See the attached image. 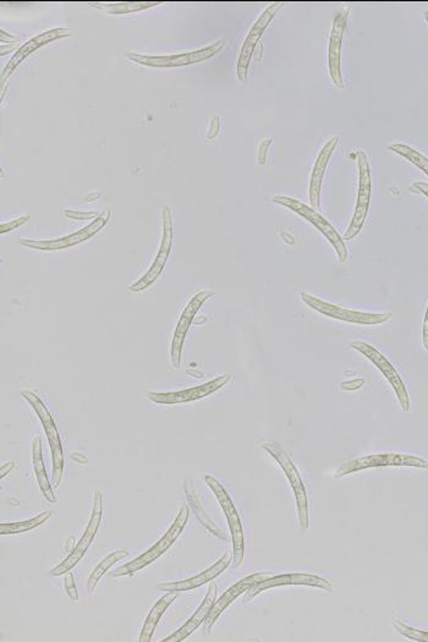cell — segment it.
Here are the masks:
<instances>
[{"mask_svg": "<svg viewBox=\"0 0 428 642\" xmlns=\"http://www.w3.org/2000/svg\"><path fill=\"white\" fill-rule=\"evenodd\" d=\"M189 508H181L179 514H178L177 519H175L168 533L165 534L155 546H152L147 552L141 554V556L136 558L132 562L119 567L115 572L110 573V576H113V578H120V576L132 575V574L145 569L146 567L150 566V564L155 562L158 558L163 556V554L173 546L181 533H183L187 521H189Z\"/></svg>", "mask_w": 428, "mask_h": 642, "instance_id": "cell-1", "label": "cell"}, {"mask_svg": "<svg viewBox=\"0 0 428 642\" xmlns=\"http://www.w3.org/2000/svg\"><path fill=\"white\" fill-rule=\"evenodd\" d=\"M204 481L214 493L216 498L218 499L220 507L225 511L226 520H228L230 534H232L233 543V567H239L244 562L245 557V541L244 530H242V521H240L238 511L233 503L232 498L229 497L228 492L223 487L222 483L213 476H204Z\"/></svg>", "mask_w": 428, "mask_h": 642, "instance_id": "cell-2", "label": "cell"}, {"mask_svg": "<svg viewBox=\"0 0 428 642\" xmlns=\"http://www.w3.org/2000/svg\"><path fill=\"white\" fill-rule=\"evenodd\" d=\"M262 448L268 454L273 456L275 462L281 465L283 469L285 475H287L288 481L290 482L291 488L297 499V514H299V523L301 530L306 531L309 528V504H307V495L306 489L303 479H301L299 472H297V466L288 456L287 452L281 448L279 444L274 442H266Z\"/></svg>", "mask_w": 428, "mask_h": 642, "instance_id": "cell-3", "label": "cell"}, {"mask_svg": "<svg viewBox=\"0 0 428 642\" xmlns=\"http://www.w3.org/2000/svg\"><path fill=\"white\" fill-rule=\"evenodd\" d=\"M20 394L34 408L35 413L37 414L42 424H44L45 436H47L52 449V458H53V483L55 487H58L60 485L61 478H63L64 454L57 424H55L50 410L45 407L44 401L37 397V394L31 391H21Z\"/></svg>", "mask_w": 428, "mask_h": 642, "instance_id": "cell-4", "label": "cell"}, {"mask_svg": "<svg viewBox=\"0 0 428 642\" xmlns=\"http://www.w3.org/2000/svg\"><path fill=\"white\" fill-rule=\"evenodd\" d=\"M387 466H411V468L428 470V462L420 456H408V454H375V456L346 460L337 469L336 478H343L361 470L387 468Z\"/></svg>", "mask_w": 428, "mask_h": 642, "instance_id": "cell-5", "label": "cell"}, {"mask_svg": "<svg viewBox=\"0 0 428 642\" xmlns=\"http://www.w3.org/2000/svg\"><path fill=\"white\" fill-rule=\"evenodd\" d=\"M301 300L304 301L305 305L323 314V316L343 321V322L361 324V326H378V324H384L392 319L391 313H369L345 309V307L327 303V301L321 300L319 297L307 293H301Z\"/></svg>", "mask_w": 428, "mask_h": 642, "instance_id": "cell-6", "label": "cell"}, {"mask_svg": "<svg viewBox=\"0 0 428 642\" xmlns=\"http://www.w3.org/2000/svg\"><path fill=\"white\" fill-rule=\"evenodd\" d=\"M272 201H273L274 203L281 204V206L287 207V209L299 214L303 218L309 220L311 225H313L314 228L319 229L320 232L326 236V239L329 240L330 244H332L337 255H338L339 264H345L346 259H348V249H346L344 239L339 235V233L333 228V226L329 225V222H327V220L323 218V216L316 212V210L311 209V207L306 206V204L300 202V201L291 199V197L275 196Z\"/></svg>", "mask_w": 428, "mask_h": 642, "instance_id": "cell-7", "label": "cell"}, {"mask_svg": "<svg viewBox=\"0 0 428 642\" xmlns=\"http://www.w3.org/2000/svg\"><path fill=\"white\" fill-rule=\"evenodd\" d=\"M226 41L223 38L217 41L216 44L207 45L202 50L189 52V53H179L171 55H142L128 52L126 55L130 60L136 61L142 65L154 67H184V65H191L201 63V61L210 59L213 55L219 53L225 47Z\"/></svg>", "mask_w": 428, "mask_h": 642, "instance_id": "cell-8", "label": "cell"}, {"mask_svg": "<svg viewBox=\"0 0 428 642\" xmlns=\"http://www.w3.org/2000/svg\"><path fill=\"white\" fill-rule=\"evenodd\" d=\"M102 513L103 495L102 492L96 491L95 499H93L92 515H91V520L89 525H87L85 533H83V537H81L79 543L76 544L75 548L71 551L69 556L67 557V559L51 570V576L65 575V574L69 573L70 570L75 567L77 564L80 563V560L85 557L87 550H89L91 543H93L97 533H99L100 521H102Z\"/></svg>", "mask_w": 428, "mask_h": 642, "instance_id": "cell-9", "label": "cell"}, {"mask_svg": "<svg viewBox=\"0 0 428 642\" xmlns=\"http://www.w3.org/2000/svg\"><path fill=\"white\" fill-rule=\"evenodd\" d=\"M356 157H358L359 165L358 202H356L355 213H353L349 228L343 236L344 240H353L360 234L362 226L365 225L369 209V201H371L372 180L368 155L364 151H359Z\"/></svg>", "mask_w": 428, "mask_h": 642, "instance_id": "cell-10", "label": "cell"}, {"mask_svg": "<svg viewBox=\"0 0 428 642\" xmlns=\"http://www.w3.org/2000/svg\"><path fill=\"white\" fill-rule=\"evenodd\" d=\"M162 219H163V235H162L160 250H158L154 265L148 269L147 273L130 287V290H131L132 293H141V291L148 289L151 285H154L155 281H157V279L160 278L165 264H167L168 258H170L174 236L173 218H171L170 207L164 206L163 210H162Z\"/></svg>", "mask_w": 428, "mask_h": 642, "instance_id": "cell-11", "label": "cell"}, {"mask_svg": "<svg viewBox=\"0 0 428 642\" xmlns=\"http://www.w3.org/2000/svg\"><path fill=\"white\" fill-rule=\"evenodd\" d=\"M110 216H112V210L108 209L107 210H103V212L100 213L99 216L97 217L92 223H91V225L79 230V232L73 233V234L54 240L22 239L20 240V244L22 246H26V248L47 250V251H52V250L71 248V246L81 244V242L92 238V236L96 235L99 230L105 228V226L108 225Z\"/></svg>", "mask_w": 428, "mask_h": 642, "instance_id": "cell-12", "label": "cell"}, {"mask_svg": "<svg viewBox=\"0 0 428 642\" xmlns=\"http://www.w3.org/2000/svg\"><path fill=\"white\" fill-rule=\"evenodd\" d=\"M353 349L362 353L382 372V375L387 378L389 384L394 389L397 394L399 404L404 411L410 410V398H408L407 387H405L403 379L399 376L397 369L389 362L385 356L382 355L375 346L369 345L364 342H353L350 344Z\"/></svg>", "mask_w": 428, "mask_h": 642, "instance_id": "cell-13", "label": "cell"}, {"mask_svg": "<svg viewBox=\"0 0 428 642\" xmlns=\"http://www.w3.org/2000/svg\"><path fill=\"white\" fill-rule=\"evenodd\" d=\"M299 585V586H313L326 590V591L333 592L332 583L319 575L306 573H290L281 574V575H273L271 578L264 580V582L256 583L245 592L242 603H248L254 599L256 596L268 589L279 588V586Z\"/></svg>", "mask_w": 428, "mask_h": 642, "instance_id": "cell-14", "label": "cell"}, {"mask_svg": "<svg viewBox=\"0 0 428 642\" xmlns=\"http://www.w3.org/2000/svg\"><path fill=\"white\" fill-rule=\"evenodd\" d=\"M233 379L232 374L219 376V377L212 379L209 384L197 385L184 391L170 392V393H155L148 392V400L155 404L173 405L190 403V401L200 400V399L209 397V395L216 393L220 388L225 387Z\"/></svg>", "mask_w": 428, "mask_h": 642, "instance_id": "cell-15", "label": "cell"}, {"mask_svg": "<svg viewBox=\"0 0 428 642\" xmlns=\"http://www.w3.org/2000/svg\"><path fill=\"white\" fill-rule=\"evenodd\" d=\"M214 297V291L202 290L194 295L193 299L189 301L187 306L185 307L181 313L179 322H178L177 329H175L173 342H171L170 360L171 365L175 369H179L181 366V355H183L184 342L186 339L187 332L191 323L194 322V316L199 313L202 305L206 303L210 297Z\"/></svg>", "mask_w": 428, "mask_h": 642, "instance_id": "cell-16", "label": "cell"}, {"mask_svg": "<svg viewBox=\"0 0 428 642\" xmlns=\"http://www.w3.org/2000/svg\"><path fill=\"white\" fill-rule=\"evenodd\" d=\"M281 6H283V3H273V4L269 5L250 30L248 37H246L244 44H242V51H240L238 60V76L242 83H246V80H248L250 61H251L252 55H254L259 38L265 34L266 28L273 20L275 14L281 11Z\"/></svg>", "mask_w": 428, "mask_h": 642, "instance_id": "cell-17", "label": "cell"}, {"mask_svg": "<svg viewBox=\"0 0 428 642\" xmlns=\"http://www.w3.org/2000/svg\"><path fill=\"white\" fill-rule=\"evenodd\" d=\"M271 576H273V574H252V575L246 576L245 579L240 580V582L236 583L235 585H233L232 588L228 590V591L223 593V596H220L219 599H217V601L214 602L213 607L212 609H210V614L207 615L206 621H204L203 622L204 634L210 635V631H212L214 624H216V622L218 621V618L220 617V615H222V613L225 612L226 609L228 608L229 606L232 605V603L239 598V596H242V593L248 591V590L250 588H252V586L256 585V583L264 582V580L271 578Z\"/></svg>", "mask_w": 428, "mask_h": 642, "instance_id": "cell-18", "label": "cell"}, {"mask_svg": "<svg viewBox=\"0 0 428 642\" xmlns=\"http://www.w3.org/2000/svg\"><path fill=\"white\" fill-rule=\"evenodd\" d=\"M71 34H73V32H71L69 28H53V30L44 32V34L35 36V37H32L30 41L25 42V44L15 52L12 59L8 61V64L5 65L4 69L2 71L3 92H4L5 81L11 77L16 67H18L19 65L26 59V58L30 57L34 52L40 50L42 45L51 44V42L55 40H61V38L69 37Z\"/></svg>", "mask_w": 428, "mask_h": 642, "instance_id": "cell-19", "label": "cell"}, {"mask_svg": "<svg viewBox=\"0 0 428 642\" xmlns=\"http://www.w3.org/2000/svg\"><path fill=\"white\" fill-rule=\"evenodd\" d=\"M349 9H340L337 12L333 20L332 32L329 38V67L330 77L334 85L338 89H344V80L342 75V64H340V55H342V44L344 34H345L346 24H348Z\"/></svg>", "mask_w": 428, "mask_h": 642, "instance_id": "cell-20", "label": "cell"}, {"mask_svg": "<svg viewBox=\"0 0 428 642\" xmlns=\"http://www.w3.org/2000/svg\"><path fill=\"white\" fill-rule=\"evenodd\" d=\"M232 560L233 553L226 552L225 556L220 558L218 562L213 564L206 572L201 573L199 575L194 576V578L184 580V582L158 583L157 590L158 591L165 592H181L200 588V586L204 585V583L212 582L217 576H219L220 574L225 572L226 569H228Z\"/></svg>", "mask_w": 428, "mask_h": 642, "instance_id": "cell-21", "label": "cell"}, {"mask_svg": "<svg viewBox=\"0 0 428 642\" xmlns=\"http://www.w3.org/2000/svg\"><path fill=\"white\" fill-rule=\"evenodd\" d=\"M339 141V136H333V138L323 146L322 150H321L319 155H317L316 162H314L309 190L310 203L313 204V210L320 209V196L321 189H322L324 173H326L327 165H329L330 157H332L333 152L336 151Z\"/></svg>", "mask_w": 428, "mask_h": 642, "instance_id": "cell-22", "label": "cell"}, {"mask_svg": "<svg viewBox=\"0 0 428 642\" xmlns=\"http://www.w3.org/2000/svg\"><path fill=\"white\" fill-rule=\"evenodd\" d=\"M217 592H218V589H217L216 583H210L206 598H203L199 609L194 613L193 617L185 622L179 630L175 631L170 637L165 638L163 642H180L189 638L190 635L206 621L207 615L210 614L214 602L217 601Z\"/></svg>", "mask_w": 428, "mask_h": 642, "instance_id": "cell-23", "label": "cell"}, {"mask_svg": "<svg viewBox=\"0 0 428 642\" xmlns=\"http://www.w3.org/2000/svg\"><path fill=\"white\" fill-rule=\"evenodd\" d=\"M184 491L186 495L187 502H189L191 509H193L194 515H196L197 520L200 524L206 528L209 533L212 534L213 536L218 537L219 540L228 541L229 538L226 536L225 531L220 530L216 524L213 523L212 519L204 511L202 503H201L199 495H197L196 489H194V482L191 479H187L184 483Z\"/></svg>", "mask_w": 428, "mask_h": 642, "instance_id": "cell-24", "label": "cell"}, {"mask_svg": "<svg viewBox=\"0 0 428 642\" xmlns=\"http://www.w3.org/2000/svg\"><path fill=\"white\" fill-rule=\"evenodd\" d=\"M32 460H34L36 479H37L38 485H40L44 498L47 499L50 503H57L58 499L54 495L50 479H48L47 472H45L44 468V456H42L41 437H36L34 442H32Z\"/></svg>", "mask_w": 428, "mask_h": 642, "instance_id": "cell-25", "label": "cell"}, {"mask_svg": "<svg viewBox=\"0 0 428 642\" xmlns=\"http://www.w3.org/2000/svg\"><path fill=\"white\" fill-rule=\"evenodd\" d=\"M177 598V592H170L155 603V607L152 608L150 614L147 615V619L145 621L144 628H142L141 634H139V642H151L162 615L167 612L171 603Z\"/></svg>", "mask_w": 428, "mask_h": 642, "instance_id": "cell-26", "label": "cell"}, {"mask_svg": "<svg viewBox=\"0 0 428 642\" xmlns=\"http://www.w3.org/2000/svg\"><path fill=\"white\" fill-rule=\"evenodd\" d=\"M126 557H129L128 551H115V552L110 553L109 556H107L105 559H103L102 562H100L99 566L93 569V572L91 573L89 582H87V590H89L91 595L96 591L97 583H99V580L102 579V576L108 572L110 567L115 566V563H118L119 560L124 559Z\"/></svg>", "mask_w": 428, "mask_h": 642, "instance_id": "cell-27", "label": "cell"}, {"mask_svg": "<svg viewBox=\"0 0 428 642\" xmlns=\"http://www.w3.org/2000/svg\"><path fill=\"white\" fill-rule=\"evenodd\" d=\"M52 511H44L30 520L21 521V523L0 524V535H15L28 533V531L35 530L36 527H41L45 521L50 520Z\"/></svg>", "mask_w": 428, "mask_h": 642, "instance_id": "cell-28", "label": "cell"}, {"mask_svg": "<svg viewBox=\"0 0 428 642\" xmlns=\"http://www.w3.org/2000/svg\"><path fill=\"white\" fill-rule=\"evenodd\" d=\"M389 150L395 152V154L403 155L411 163L416 165L421 170L424 171L428 177V160L420 152L415 150L411 146L405 144H392L388 146Z\"/></svg>", "mask_w": 428, "mask_h": 642, "instance_id": "cell-29", "label": "cell"}, {"mask_svg": "<svg viewBox=\"0 0 428 642\" xmlns=\"http://www.w3.org/2000/svg\"><path fill=\"white\" fill-rule=\"evenodd\" d=\"M161 2H118V3H100L99 5H103L106 11L110 14H128V12H134L144 11V9L151 8V6L160 5Z\"/></svg>", "mask_w": 428, "mask_h": 642, "instance_id": "cell-30", "label": "cell"}, {"mask_svg": "<svg viewBox=\"0 0 428 642\" xmlns=\"http://www.w3.org/2000/svg\"><path fill=\"white\" fill-rule=\"evenodd\" d=\"M393 628L399 634L403 635L404 638H410V640L428 642V631L418 630V629L408 627V625L399 621L393 622Z\"/></svg>", "mask_w": 428, "mask_h": 642, "instance_id": "cell-31", "label": "cell"}, {"mask_svg": "<svg viewBox=\"0 0 428 642\" xmlns=\"http://www.w3.org/2000/svg\"><path fill=\"white\" fill-rule=\"evenodd\" d=\"M65 575L67 576H65L64 583L67 596H69V598L73 599V601H79V592H77L75 579H74L73 574L69 572L65 574Z\"/></svg>", "mask_w": 428, "mask_h": 642, "instance_id": "cell-32", "label": "cell"}, {"mask_svg": "<svg viewBox=\"0 0 428 642\" xmlns=\"http://www.w3.org/2000/svg\"><path fill=\"white\" fill-rule=\"evenodd\" d=\"M28 220H30V216H21L19 217L18 219L12 220V222L2 223V225H0V233H2V234H5V233L12 232V230L26 225Z\"/></svg>", "mask_w": 428, "mask_h": 642, "instance_id": "cell-33", "label": "cell"}, {"mask_svg": "<svg viewBox=\"0 0 428 642\" xmlns=\"http://www.w3.org/2000/svg\"><path fill=\"white\" fill-rule=\"evenodd\" d=\"M272 141H273V139L268 138L264 139V141L261 142V145H259L258 164L265 165L266 162H267V152Z\"/></svg>", "mask_w": 428, "mask_h": 642, "instance_id": "cell-34", "label": "cell"}, {"mask_svg": "<svg viewBox=\"0 0 428 642\" xmlns=\"http://www.w3.org/2000/svg\"><path fill=\"white\" fill-rule=\"evenodd\" d=\"M67 217H70V218H75V219H89V218H97V212H74V210H67L65 212Z\"/></svg>", "mask_w": 428, "mask_h": 642, "instance_id": "cell-35", "label": "cell"}, {"mask_svg": "<svg viewBox=\"0 0 428 642\" xmlns=\"http://www.w3.org/2000/svg\"><path fill=\"white\" fill-rule=\"evenodd\" d=\"M423 344L424 348L428 352V307L426 313H424V327H423Z\"/></svg>", "mask_w": 428, "mask_h": 642, "instance_id": "cell-36", "label": "cell"}, {"mask_svg": "<svg viewBox=\"0 0 428 642\" xmlns=\"http://www.w3.org/2000/svg\"><path fill=\"white\" fill-rule=\"evenodd\" d=\"M413 190H416L417 193L424 194L428 199V184L424 181H417L413 184Z\"/></svg>", "mask_w": 428, "mask_h": 642, "instance_id": "cell-37", "label": "cell"}, {"mask_svg": "<svg viewBox=\"0 0 428 642\" xmlns=\"http://www.w3.org/2000/svg\"><path fill=\"white\" fill-rule=\"evenodd\" d=\"M14 462H9L8 464H5V465H3L2 469H0V479H4L5 476L8 475V473L11 472L12 469H14Z\"/></svg>", "mask_w": 428, "mask_h": 642, "instance_id": "cell-38", "label": "cell"}, {"mask_svg": "<svg viewBox=\"0 0 428 642\" xmlns=\"http://www.w3.org/2000/svg\"><path fill=\"white\" fill-rule=\"evenodd\" d=\"M71 458L75 460V462L77 460V462H79L81 464H86L87 462H89V460H87L86 456H81V454H71Z\"/></svg>", "mask_w": 428, "mask_h": 642, "instance_id": "cell-39", "label": "cell"}, {"mask_svg": "<svg viewBox=\"0 0 428 642\" xmlns=\"http://www.w3.org/2000/svg\"><path fill=\"white\" fill-rule=\"evenodd\" d=\"M73 543H74V538L70 537L69 543H67V550L73 551L74 548H75V546H74Z\"/></svg>", "mask_w": 428, "mask_h": 642, "instance_id": "cell-40", "label": "cell"}]
</instances>
